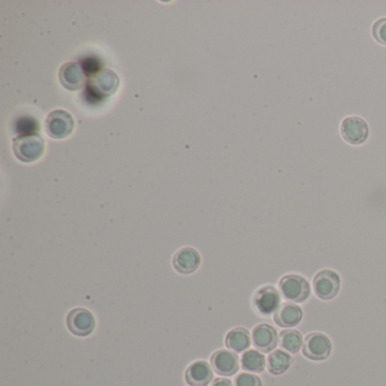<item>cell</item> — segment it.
<instances>
[{
  "instance_id": "5",
  "label": "cell",
  "mask_w": 386,
  "mask_h": 386,
  "mask_svg": "<svg viewBox=\"0 0 386 386\" xmlns=\"http://www.w3.org/2000/svg\"><path fill=\"white\" fill-rule=\"evenodd\" d=\"M340 276L335 271H319L314 278L313 289L317 297L323 301H331L340 292Z\"/></svg>"
},
{
  "instance_id": "17",
  "label": "cell",
  "mask_w": 386,
  "mask_h": 386,
  "mask_svg": "<svg viewBox=\"0 0 386 386\" xmlns=\"http://www.w3.org/2000/svg\"><path fill=\"white\" fill-rule=\"evenodd\" d=\"M292 364L290 353L276 349L267 357V371L272 375H282L288 371Z\"/></svg>"
},
{
  "instance_id": "8",
  "label": "cell",
  "mask_w": 386,
  "mask_h": 386,
  "mask_svg": "<svg viewBox=\"0 0 386 386\" xmlns=\"http://www.w3.org/2000/svg\"><path fill=\"white\" fill-rule=\"evenodd\" d=\"M281 297L273 285H264L258 289L253 296V307L261 316H270L279 308Z\"/></svg>"
},
{
  "instance_id": "13",
  "label": "cell",
  "mask_w": 386,
  "mask_h": 386,
  "mask_svg": "<svg viewBox=\"0 0 386 386\" xmlns=\"http://www.w3.org/2000/svg\"><path fill=\"white\" fill-rule=\"evenodd\" d=\"M201 255L193 247H184L179 249L174 256V267L181 274H192L201 265Z\"/></svg>"
},
{
  "instance_id": "3",
  "label": "cell",
  "mask_w": 386,
  "mask_h": 386,
  "mask_svg": "<svg viewBox=\"0 0 386 386\" xmlns=\"http://www.w3.org/2000/svg\"><path fill=\"white\" fill-rule=\"evenodd\" d=\"M47 135L53 140L68 137L75 128V121L72 115L65 110H55L47 117L44 124Z\"/></svg>"
},
{
  "instance_id": "9",
  "label": "cell",
  "mask_w": 386,
  "mask_h": 386,
  "mask_svg": "<svg viewBox=\"0 0 386 386\" xmlns=\"http://www.w3.org/2000/svg\"><path fill=\"white\" fill-rule=\"evenodd\" d=\"M67 328L76 337H87L94 331V315L85 308L71 310L67 315Z\"/></svg>"
},
{
  "instance_id": "18",
  "label": "cell",
  "mask_w": 386,
  "mask_h": 386,
  "mask_svg": "<svg viewBox=\"0 0 386 386\" xmlns=\"http://www.w3.org/2000/svg\"><path fill=\"white\" fill-rule=\"evenodd\" d=\"M242 368L249 373H262L267 366V359L258 350L249 349L242 355Z\"/></svg>"
},
{
  "instance_id": "11",
  "label": "cell",
  "mask_w": 386,
  "mask_h": 386,
  "mask_svg": "<svg viewBox=\"0 0 386 386\" xmlns=\"http://www.w3.org/2000/svg\"><path fill=\"white\" fill-rule=\"evenodd\" d=\"M211 366L221 376H233L240 371V358L236 353L229 350H218L212 355Z\"/></svg>"
},
{
  "instance_id": "21",
  "label": "cell",
  "mask_w": 386,
  "mask_h": 386,
  "mask_svg": "<svg viewBox=\"0 0 386 386\" xmlns=\"http://www.w3.org/2000/svg\"><path fill=\"white\" fill-rule=\"evenodd\" d=\"M235 386H262V380L258 375L240 373L235 378Z\"/></svg>"
},
{
  "instance_id": "20",
  "label": "cell",
  "mask_w": 386,
  "mask_h": 386,
  "mask_svg": "<svg viewBox=\"0 0 386 386\" xmlns=\"http://www.w3.org/2000/svg\"><path fill=\"white\" fill-rule=\"evenodd\" d=\"M371 34L377 42L386 46V17L375 22L371 28Z\"/></svg>"
},
{
  "instance_id": "2",
  "label": "cell",
  "mask_w": 386,
  "mask_h": 386,
  "mask_svg": "<svg viewBox=\"0 0 386 386\" xmlns=\"http://www.w3.org/2000/svg\"><path fill=\"white\" fill-rule=\"evenodd\" d=\"M280 292L289 301L303 303L310 296V285L306 279L297 274H288L280 280Z\"/></svg>"
},
{
  "instance_id": "14",
  "label": "cell",
  "mask_w": 386,
  "mask_h": 386,
  "mask_svg": "<svg viewBox=\"0 0 386 386\" xmlns=\"http://www.w3.org/2000/svg\"><path fill=\"white\" fill-rule=\"evenodd\" d=\"M185 378L190 386H208L213 380V369L209 362L197 360L186 369Z\"/></svg>"
},
{
  "instance_id": "19",
  "label": "cell",
  "mask_w": 386,
  "mask_h": 386,
  "mask_svg": "<svg viewBox=\"0 0 386 386\" xmlns=\"http://www.w3.org/2000/svg\"><path fill=\"white\" fill-rule=\"evenodd\" d=\"M279 344L287 353H297L303 348V335L297 330L287 328L280 333Z\"/></svg>"
},
{
  "instance_id": "22",
  "label": "cell",
  "mask_w": 386,
  "mask_h": 386,
  "mask_svg": "<svg viewBox=\"0 0 386 386\" xmlns=\"http://www.w3.org/2000/svg\"><path fill=\"white\" fill-rule=\"evenodd\" d=\"M211 386H233V382L227 378H217Z\"/></svg>"
},
{
  "instance_id": "7",
  "label": "cell",
  "mask_w": 386,
  "mask_h": 386,
  "mask_svg": "<svg viewBox=\"0 0 386 386\" xmlns=\"http://www.w3.org/2000/svg\"><path fill=\"white\" fill-rule=\"evenodd\" d=\"M341 136L349 144L360 145L367 141L369 127L362 117L350 116L342 120L340 127Z\"/></svg>"
},
{
  "instance_id": "6",
  "label": "cell",
  "mask_w": 386,
  "mask_h": 386,
  "mask_svg": "<svg viewBox=\"0 0 386 386\" xmlns=\"http://www.w3.org/2000/svg\"><path fill=\"white\" fill-rule=\"evenodd\" d=\"M119 77L110 69H101L91 76L89 91L96 98H108L119 87Z\"/></svg>"
},
{
  "instance_id": "10",
  "label": "cell",
  "mask_w": 386,
  "mask_h": 386,
  "mask_svg": "<svg viewBox=\"0 0 386 386\" xmlns=\"http://www.w3.org/2000/svg\"><path fill=\"white\" fill-rule=\"evenodd\" d=\"M251 340L258 351L271 353L278 346L279 337H278L276 328H273L272 325L263 323V324L255 326L254 330L251 332Z\"/></svg>"
},
{
  "instance_id": "15",
  "label": "cell",
  "mask_w": 386,
  "mask_h": 386,
  "mask_svg": "<svg viewBox=\"0 0 386 386\" xmlns=\"http://www.w3.org/2000/svg\"><path fill=\"white\" fill-rule=\"evenodd\" d=\"M303 319V310L294 303H283L274 313V322L285 328L297 326Z\"/></svg>"
},
{
  "instance_id": "1",
  "label": "cell",
  "mask_w": 386,
  "mask_h": 386,
  "mask_svg": "<svg viewBox=\"0 0 386 386\" xmlns=\"http://www.w3.org/2000/svg\"><path fill=\"white\" fill-rule=\"evenodd\" d=\"M44 141L37 133L24 134L14 140L12 150L15 157L22 162L31 163L37 161L44 152Z\"/></svg>"
},
{
  "instance_id": "16",
  "label": "cell",
  "mask_w": 386,
  "mask_h": 386,
  "mask_svg": "<svg viewBox=\"0 0 386 386\" xmlns=\"http://www.w3.org/2000/svg\"><path fill=\"white\" fill-rule=\"evenodd\" d=\"M251 334L245 328H233L226 337V344L233 353H244L251 346Z\"/></svg>"
},
{
  "instance_id": "4",
  "label": "cell",
  "mask_w": 386,
  "mask_h": 386,
  "mask_svg": "<svg viewBox=\"0 0 386 386\" xmlns=\"http://www.w3.org/2000/svg\"><path fill=\"white\" fill-rule=\"evenodd\" d=\"M332 344L328 335L313 332L307 334L303 344V353L306 358L314 362H322L331 355Z\"/></svg>"
},
{
  "instance_id": "12",
  "label": "cell",
  "mask_w": 386,
  "mask_h": 386,
  "mask_svg": "<svg viewBox=\"0 0 386 386\" xmlns=\"http://www.w3.org/2000/svg\"><path fill=\"white\" fill-rule=\"evenodd\" d=\"M59 81L65 89L77 91L83 89L86 84V74L83 67L77 62H68L62 66L59 71Z\"/></svg>"
}]
</instances>
